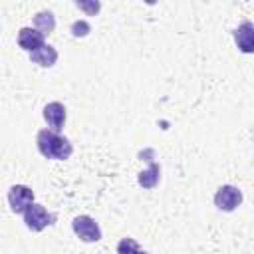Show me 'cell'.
Here are the masks:
<instances>
[{
	"instance_id": "obj_1",
	"label": "cell",
	"mask_w": 254,
	"mask_h": 254,
	"mask_svg": "<svg viewBox=\"0 0 254 254\" xmlns=\"http://www.w3.org/2000/svg\"><path fill=\"white\" fill-rule=\"evenodd\" d=\"M36 145L46 159H54V161H65L73 153L69 139L52 129H40L36 135Z\"/></svg>"
},
{
	"instance_id": "obj_2",
	"label": "cell",
	"mask_w": 254,
	"mask_h": 254,
	"mask_svg": "<svg viewBox=\"0 0 254 254\" xmlns=\"http://www.w3.org/2000/svg\"><path fill=\"white\" fill-rule=\"evenodd\" d=\"M22 214H24L26 226H28L32 232H40V230H44L46 226H50V224L56 222V214L48 212V210H46L42 204H38V202H32Z\"/></svg>"
},
{
	"instance_id": "obj_3",
	"label": "cell",
	"mask_w": 254,
	"mask_h": 254,
	"mask_svg": "<svg viewBox=\"0 0 254 254\" xmlns=\"http://www.w3.org/2000/svg\"><path fill=\"white\" fill-rule=\"evenodd\" d=\"M71 228L75 232V236L83 242H97L101 240V228L99 224L95 222V218L87 216V214H79L73 218L71 222Z\"/></svg>"
},
{
	"instance_id": "obj_4",
	"label": "cell",
	"mask_w": 254,
	"mask_h": 254,
	"mask_svg": "<svg viewBox=\"0 0 254 254\" xmlns=\"http://www.w3.org/2000/svg\"><path fill=\"white\" fill-rule=\"evenodd\" d=\"M240 202H242V190L232 185H222L214 194L216 208L224 212H232L236 206H240Z\"/></svg>"
},
{
	"instance_id": "obj_5",
	"label": "cell",
	"mask_w": 254,
	"mask_h": 254,
	"mask_svg": "<svg viewBox=\"0 0 254 254\" xmlns=\"http://www.w3.org/2000/svg\"><path fill=\"white\" fill-rule=\"evenodd\" d=\"M8 202H10L12 212L22 214L34 202V190L30 187H26V185H14L8 190Z\"/></svg>"
},
{
	"instance_id": "obj_6",
	"label": "cell",
	"mask_w": 254,
	"mask_h": 254,
	"mask_svg": "<svg viewBox=\"0 0 254 254\" xmlns=\"http://www.w3.org/2000/svg\"><path fill=\"white\" fill-rule=\"evenodd\" d=\"M65 105L60 103V101H50L46 107H44V119L48 123V127L56 133H60L64 129V123H65Z\"/></svg>"
},
{
	"instance_id": "obj_7",
	"label": "cell",
	"mask_w": 254,
	"mask_h": 254,
	"mask_svg": "<svg viewBox=\"0 0 254 254\" xmlns=\"http://www.w3.org/2000/svg\"><path fill=\"white\" fill-rule=\"evenodd\" d=\"M18 44H20V48L22 50H26V52H36L38 48H42L46 42H44V36L36 30V28H20V32H18Z\"/></svg>"
},
{
	"instance_id": "obj_8",
	"label": "cell",
	"mask_w": 254,
	"mask_h": 254,
	"mask_svg": "<svg viewBox=\"0 0 254 254\" xmlns=\"http://www.w3.org/2000/svg\"><path fill=\"white\" fill-rule=\"evenodd\" d=\"M254 28H252V22L250 20H244L236 30H234V40L238 44V48L244 52V54H250L252 52V46H254Z\"/></svg>"
},
{
	"instance_id": "obj_9",
	"label": "cell",
	"mask_w": 254,
	"mask_h": 254,
	"mask_svg": "<svg viewBox=\"0 0 254 254\" xmlns=\"http://www.w3.org/2000/svg\"><path fill=\"white\" fill-rule=\"evenodd\" d=\"M30 60H32L34 64L42 65V67H52V65L58 62V52H56V48H54V46L44 44L42 48H38L36 52H32V54H30Z\"/></svg>"
},
{
	"instance_id": "obj_10",
	"label": "cell",
	"mask_w": 254,
	"mask_h": 254,
	"mask_svg": "<svg viewBox=\"0 0 254 254\" xmlns=\"http://www.w3.org/2000/svg\"><path fill=\"white\" fill-rule=\"evenodd\" d=\"M147 161H149V169L139 175V185L143 189H153V187H157V183L161 179V167L153 159H147Z\"/></svg>"
},
{
	"instance_id": "obj_11",
	"label": "cell",
	"mask_w": 254,
	"mask_h": 254,
	"mask_svg": "<svg viewBox=\"0 0 254 254\" xmlns=\"http://www.w3.org/2000/svg\"><path fill=\"white\" fill-rule=\"evenodd\" d=\"M34 24H36V30L46 36V34H52L54 28H56V16L50 12V10H42L34 16Z\"/></svg>"
},
{
	"instance_id": "obj_12",
	"label": "cell",
	"mask_w": 254,
	"mask_h": 254,
	"mask_svg": "<svg viewBox=\"0 0 254 254\" xmlns=\"http://www.w3.org/2000/svg\"><path fill=\"white\" fill-rule=\"evenodd\" d=\"M117 254H145V250L133 238H121L117 244Z\"/></svg>"
},
{
	"instance_id": "obj_13",
	"label": "cell",
	"mask_w": 254,
	"mask_h": 254,
	"mask_svg": "<svg viewBox=\"0 0 254 254\" xmlns=\"http://www.w3.org/2000/svg\"><path fill=\"white\" fill-rule=\"evenodd\" d=\"M89 30H91V26H89L85 20H77V22L71 24V34H73L75 38H79V36H87Z\"/></svg>"
},
{
	"instance_id": "obj_14",
	"label": "cell",
	"mask_w": 254,
	"mask_h": 254,
	"mask_svg": "<svg viewBox=\"0 0 254 254\" xmlns=\"http://www.w3.org/2000/svg\"><path fill=\"white\" fill-rule=\"evenodd\" d=\"M75 6L81 8V10H85L89 16H95V14L99 12V8H101L99 2H75Z\"/></svg>"
},
{
	"instance_id": "obj_15",
	"label": "cell",
	"mask_w": 254,
	"mask_h": 254,
	"mask_svg": "<svg viewBox=\"0 0 254 254\" xmlns=\"http://www.w3.org/2000/svg\"><path fill=\"white\" fill-rule=\"evenodd\" d=\"M145 254H149V252H145Z\"/></svg>"
}]
</instances>
